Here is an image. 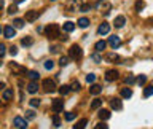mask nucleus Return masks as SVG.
<instances>
[{"label": "nucleus", "instance_id": "1", "mask_svg": "<svg viewBox=\"0 0 153 129\" xmlns=\"http://www.w3.org/2000/svg\"><path fill=\"white\" fill-rule=\"evenodd\" d=\"M45 33H46L48 38H56L57 35H61V29H59L57 24H50V26H46Z\"/></svg>", "mask_w": 153, "mask_h": 129}, {"label": "nucleus", "instance_id": "2", "mask_svg": "<svg viewBox=\"0 0 153 129\" xmlns=\"http://www.w3.org/2000/svg\"><path fill=\"white\" fill-rule=\"evenodd\" d=\"M96 8L99 10L101 13H104V15H108L112 10V3L108 2V0H97L96 2Z\"/></svg>", "mask_w": 153, "mask_h": 129}, {"label": "nucleus", "instance_id": "3", "mask_svg": "<svg viewBox=\"0 0 153 129\" xmlns=\"http://www.w3.org/2000/svg\"><path fill=\"white\" fill-rule=\"evenodd\" d=\"M83 56V50H81V46H78V45H73L72 48L69 50V57L70 59H80V57Z\"/></svg>", "mask_w": 153, "mask_h": 129}, {"label": "nucleus", "instance_id": "4", "mask_svg": "<svg viewBox=\"0 0 153 129\" xmlns=\"http://www.w3.org/2000/svg\"><path fill=\"white\" fill-rule=\"evenodd\" d=\"M42 86H43V91H45V93H53V91H56V83H54V80H51V78H45Z\"/></svg>", "mask_w": 153, "mask_h": 129}, {"label": "nucleus", "instance_id": "5", "mask_svg": "<svg viewBox=\"0 0 153 129\" xmlns=\"http://www.w3.org/2000/svg\"><path fill=\"white\" fill-rule=\"evenodd\" d=\"M51 105H53V112L54 113H59V112L64 110V99H53Z\"/></svg>", "mask_w": 153, "mask_h": 129}, {"label": "nucleus", "instance_id": "6", "mask_svg": "<svg viewBox=\"0 0 153 129\" xmlns=\"http://www.w3.org/2000/svg\"><path fill=\"white\" fill-rule=\"evenodd\" d=\"M16 27L15 26H6V27H3V37L5 38H13V37L16 35Z\"/></svg>", "mask_w": 153, "mask_h": 129}, {"label": "nucleus", "instance_id": "7", "mask_svg": "<svg viewBox=\"0 0 153 129\" xmlns=\"http://www.w3.org/2000/svg\"><path fill=\"white\" fill-rule=\"evenodd\" d=\"M13 126L18 128V129H24V128H27V120H24V118H21V116H16L15 120H13Z\"/></svg>", "mask_w": 153, "mask_h": 129}, {"label": "nucleus", "instance_id": "8", "mask_svg": "<svg viewBox=\"0 0 153 129\" xmlns=\"http://www.w3.org/2000/svg\"><path fill=\"white\" fill-rule=\"evenodd\" d=\"M105 61H107V62H113V64H120L121 57L118 56L117 53H108L107 56H105Z\"/></svg>", "mask_w": 153, "mask_h": 129}, {"label": "nucleus", "instance_id": "9", "mask_svg": "<svg viewBox=\"0 0 153 129\" xmlns=\"http://www.w3.org/2000/svg\"><path fill=\"white\" fill-rule=\"evenodd\" d=\"M37 18H38V13H37L35 10H29V11L26 13V16H24V19L27 22H34Z\"/></svg>", "mask_w": 153, "mask_h": 129}, {"label": "nucleus", "instance_id": "10", "mask_svg": "<svg viewBox=\"0 0 153 129\" xmlns=\"http://www.w3.org/2000/svg\"><path fill=\"white\" fill-rule=\"evenodd\" d=\"M118 77H120L118 70H107V72H105V80L107 81H115Z\"/></svg>", "mask_w": 153, "mask_h": 129}, {"label": "nucleus", "instance_id": "11", "mask_svg": "<svg viewBox=\"0 0 153 129\" xmlns=\"http://www.w3.org/2000/svg\"><path fill=\"white\" fill-rule=\"evenodd\" d=\"M108 45L112 46V48H118V46L121 45V40L118 35H110V38H108Z\"/></svg>", "mask_w": 153, "mask_h": 129}, {"label": "nucleus", "instance_id": "12", "mask_svg": "<svg viewBox=\"0 0 153 129\" xmlns=\"http://www.w3.org/2000/svg\"><path fill=\"white\" fill-rule=\"evenodd\" d=\"M27 91H29L30 94H35L37 91H38V83H37V80H30V83L27 84Z\"/></svg>", "mask_w": 153, "mask_h": 129}, {"label": "nucleus", "instance_id": "13", "mask_svg": "<svg viewBox=\"0 0 153 129\" xmlns=\"http://www.w3.org/2000/svg\"><path fill=\"white\" fill-rule=\"evenodd\" d=\"M110 107L113 108V110H121V108H123V102H121V99L115 97V99L110 100Z\"/></svg>", "mask_w": 153, "mask_h": 129}, {"label": "nucleus", "instance_id": "14", "mask_svg": "<svg viewBox=\"0 0 153 129\" xmlns=\"http://www.w3.org/2000/svg\"><path fill=\"white\" fill-rule=\"evenodd\" d=\"M108 30H110L108 22H102V24L97 27V33H99V35H105V33H108Z\"/></svg>", "mask_w": 153, "mask_h": 129}, {"label": "nucleus", "instance_id": "15", "mask_svg": "<svg viewBox=\"0 0 153 129\" xmlns=\"http://www.w3.org/2000/svg\"><path fill=\"white\" fill-rule=\"evenodd\" d=\"M124 22H126V19H124V16H117L115 18V21H113V24H115V27H123L124 26Z\"/></svg>", "mask_w": 153, "mask_h": 129}, {"label": "nucleus", "instance_id": "16", "mask_svg": "<svg viewBox=\"0 0 153 129\" xmlns=\"http://www.w3.org/2000/svg\"><path fill=\"white\" fill-rule=\"evenodd\" d=\"M99 93H102V86L101 84H93V86L89 88V94H93V96H97Z\"/></svg>", "mask_w": 153, "mask_h": 129}, {"label": "nucleus", "instance_id": "17", "mask_svg": "<svg viewBox=\"0 0 153 129\" xmlns=\"http://www.w3.org/2000/svg\"><path fill=\"white\" fill-rule=\"evenodd\" d=\"M112 116V113H110V112H108V110H105V108H102V110L99 112V118H101V120H108V118H110Z\"/></svg>", "mask_w": 153, "mask_h": 129}, {"label": "nucleus", "instance_id": "18", "mask_svg": "<svg viewBox=\"0 0 153 129\" xmlns=\"http://www.w3.org/2000/svg\"><path fill=\"white\" fill-rule=\"evenodd\" d=\"M105 46H107V42H104V40H99V42L94 45V48H96V51H104Z\"/></svg>", "mask_w": 153, "mask_h": 129}, {"label": "nucleus", "instance_id": "19", "mask_svg": "<svg viewBox=\"0 0 153 129\" xmlns=\"http://www.w3.org/2000/svg\"><path fill=\"white\" fill-rule=\"evenodd\" d=\"M131 96H132V89H129V88H123L121 89V97L123 99H129Z\"/></svg>", "mask_w": 153, "mask_h": 129}, {"label": "nucleus", "instance_id": "20", "mask_svg": "<svg viewBox=\"0 0 153 129\" xmlns=\"http://www.w3.org/2000/svg\"><path fill=\"white\" fill-rule=\"evenodd\" d=\"M21 45L22 46H32L34 45V38L32 37H24V38L21 40Z\"/></svg>", "mask_w": 153, "mask_h": 129}, {"label": "nucleus", "instance_id": "21", "mask_svg": "<svg viewBox=\"0 0 153 129\" xmlns=\"http://www.w3.org/2000/svg\"><path fill=\"white\" fill-rule=\"evenodd\" d=\"M70 91H72V86H69V84H62V86L59 88V93L62 94V96H66V94H69Z\"/></svg>", "mask_w": 153, "mask_h": 129}, {"label": "nucleus", "instance_id": "22", "mask_svg": "<svg viewBox=\"0 0 153 129\" xmlns=\"http://www.w3.org/2000/svg\"><path fill=\"white\" fill-rule=\"evenodd\" d=\"M78 26H80L81 29H86V27L89 26V19L88 18H80L78 19Z\"/></svg>", "mask_w": 153, "mask_h": 129}, {"label": "nucleus", "instance_id": "23", "mask_svg": "<svg viewBox=\"0 0 153 129\" xmlns=\"http://www.w3.org/2000/svg\"><path fill=\"white\" fill-rule=\"evenodd\" d=\"M64 30H66V32H72L73 29H75V22H64V27H62Z\"/></svg>", "mask_w": 153, "mask_h": 129}, {"label": "nucleus", "instance_id": "24", "mask_svg": "<svg viewBox=\"0 0 153 129\" xmlns=\"http://www.w3.org/2000/svg\"><path fill=\"white\" fill-rule=\"evenodd\" d=\"M13 26H15L16 29H21V27H24V19H19V18H16L15 21H13Z\"/></svg>", "mask_w": 153, "mask_h": 129}, {"label": "nucleus", "instance_id": "25", "mask_svg": "<svg viewBox=\"0 0 153 129\" xmlns=\"http://www.w3.org/2000/svg\"><path fill=\"white\" fill-rule=\"evenodd\" d=\"M27 77H29V80H38V78H40V73L35 72V70H30V72L27 73Z\"/></svg>", "mask_w": 153, "mask_h": 129}, {"label": "nucleus", "instance_id": "26", "mask_svg": "<svg viewBox=\"0 0 153 129\" xmlns=\"http://www.w3.org/2000/svg\"><path fill=\"white\" fill-rule=\"evenodd\" d=\"M86 124H88V120H85V118H83V120H80L73 128H75V129H83V128H86Z\"/></svg>", "mask_w": 153, "mask_h": 129}, {"label": "nucleus", "instance_id": "27", "mask_svg": "<svg viewBox=\"0 0 153 129\" xmlns=\"http://www.w3.org/2000/svg\"><path fill=\"white\" fill-rule=\"evenodd\" d=\"M3 99H5V100H10V99H11V97H13V89H5V91H3Z\"/></svg>", "mask_w": 153, "mask_h": 129}, {"label": "nucleus", "instance_id": "28", "mask_svg": "<svg viewBox=\"0 0 153 129\" xmlns=\"http://www.w3.org/2000/svg\"><path fill=\"white\" fill-rule=\"evenodd\" d=\"M102 105V99H94L93 102H91V108H93V110H96V108H99Z\"/></svg>", "mask_w": 153, "mask_h": 129}, {"label": "nucleus", "instance_id": "29", "mask_svg": "<svg viewBox=\"0 0 153 129\" xmlns=\"http://www.w3.org/2000/svg\"><path fill=\"white\" fill-rule=\"evenodd\" d=\"M144 96L145 97H150V96H153V86H147L144 89Z\"/></svg>", "mask_w": 153, "mask_h": 129}, {"label": "nucleus", "instance_id": "30", "mask_svg": "<svg viewBox=\"0 0 153 129\" xmlns=\"http://www.w3.org/2000/svg\"><path fill=\"white\" fill-rule=\"evenodd\" d=\"M91 59H93L94 62H97V64H99V62H102V56H101L99 53H94V54H91Z\"/></svg>", "mask_w": 153, "mask_h": 129}, {"label": "nucleus", "instance_id": "31", "mask_svg": "<svg viewBox=\"0 0 153 129\" xmlns=\"http://www.w3.org/2000/svg\"><path fill=\"white\" fill-rule=\"evenodd\" d=\"M53 124H54L56 128H59V126H61V120H59V116H57V113H54V115H53Z\"/></svg>", "mask_w": 153, "mask_h": 129}, {"label": "nucleus", "instance_id": "32", "mask_svg": "<svg viewBox=\"0 0 153 129\" xmlns=\"http://www.w3.org/2000/svg\"><path fill=\"white\" fill-rule=\"evenodd\" d=\"M16 11H18V3H15V5H10V6H8V13H10V15H15Z\"/></svg>", "mask_w": 153, "mask_h": 129}, {"label": "nucleus", "instance_id": "33", "mask_svg": "<svg viewBox=\"0 0 153 129\" xmlns=\"http://www.w3.org/2000/svg\"><path fill=\"white\" fill-rule=\"evenodd\" d=\"M10 67H11L13 70H16V72H24V69H22V67H19L18 64H15V62H11V64H10Z\"/></svg>", "mask_w": 153, "mask_h": 129}, {"label": "nucleus", "instance_id": "34", "mask_svg": "<svg viewBox=\"0 0 153 129\" xmlns=\"http://www.w3.org/2000/svg\"><path fill=\"white\" fill-rule=\"evenodd\" d=\"M136 81H137L139 84H144L145 81H147V77H145V75H139L137 78H136Z\"/></svg>", "mask_w": 153, "mask_h": 129}, {"label": "nucleus", "instance_id": "35", "mask_svg": "<svg viewBox=\"0 0 153 129\" xmlns=\"http://www.w3.org/2000/svg\"><path fill=\"white\" fill-rule=\"evenodd\" d=\"M53 67H54V62H53V61H45V69L46 70H51V69H53Z\"/></svg>", "mask_w": 153, "mask_h": 129}, {"label": "nucleus", "instance_id": "36", "mask_svg": "<svg viewBox=\"0 0 153 129\" xmlns=\"http://www.w3.org/2000/svg\"><path fill=\"white\" fill-rule=\"evenodd\" d=\"M89 10H91V5H89V3H85V5L80 6V11H83V13L89 11Z\"/></svg>", "mask_w": 153, "mask_h": 129}, {"label": "nucleus", "instance_id": "37", "mask_svg": "<svg viewBox=\"0 0 153 129\" xmlns=\"http://www.w3.org/2000/svg\"><path fill=\"white\" fill-rule=\"evenodd\" d=\"M59 64H61V66H67V64H69V57H67V56H62V57H61V59H59Z\"/></svg>", "mask_w": 153, "mask_h": 129}, {"label": "nucleus", "instance_id": "38", "mask_svg": "<svg viewBox=\"0 0 153 129\" xmlns=\"http://www.w3.org/2000/svg\"><path fill=\"white\" fill-rule=\"evenodd\" d=\"M86 81H88V83H94V81H96V75H94V73L86 75Z\"/></svg>", "mask_w": 153, "mask_h": 129}, {"label": "nucleus", "instance_id": "39", "mask_svg": "<svg viewBox=\"0 0 153 129\" xmlns=\"http://www.w3.org/2000/svg\"><path fill=\"white\" fill-rule=\"evenodd\" d=\"M73 118H75V113H73V112H67L66 113V120L67 121H72Z\"/></svg>", "mask_w": 153, "mask_h": 129}, {"label": "nucleus", "instance_id": "40", "mask_svg": "<svg viewBox=\"0 0 153 129\" xmlns=\"http://www.w3.org/2000/svg\"><path fill=\"white\" fill-rule=\"evenodd\" d=\"M26 118H27V120H34V118H35V112L29 110V112L26 113Z\"/></svg>", "mask_w": 153, "mask_h": 129}, {"label": "nucleus", "instance_id": "41", "mask_svg": "<svg viewBox=\"0 0 153 129\" xmlns=\"http://www.w3.org/2000/svg\"><path fill=\"white\" fill-rule=\"evenodd\" d=\"M5 53H6V46L3 45V43H0V57L5 56Z\"/></svg>", "mask_w": 153, "mask_h": 129}, {"label": "nucleus", "instance_id": "42", "mask_svg": "<svg viewBox=\"0 0 153 129\" xmlns=\"http://www.w3.org/2000/svg\"><path fill=\"white\" fill-rule=\"evenodd\" d=\"M134 81H136V78L132 77V75L126 77V84H134Z\"/></svg>", "mask_w": 153, "mask_h": 129}, {"label": "nucleus", "instance_id": "43", "mask_svg": "<svg viewBox=\"0 0 153 129\" xmlns=\"http://www.w3.org/2000/svg\"><path fill=\"white\" fill-rule=\"evenodd\" d=\"M30 105H32V107H38V105H40V99H30Z\"/></svg>", "mask_w": 153, "mask_h": 129}, {"label": "nucleus", "instance_id": "44", "mask_svg": "<svg viewBox=\"0 0 153 129\" xmlns=\"http://www.w3.org/2000/svg\"><path fill=\"white\" fill-rule=\"evenodd\" d=\"M10 54L16 56V54H18V48H16V46H10Z\"/></svg>", "mask_w": 153, "mask_h": 129}, {"label": "nucleus", "instance_id": "45", "mask_svg": "<svg viewBox=\"0 0 153 129\" xmlns=\"http://www.w3.org/2000/svg\"><path fill=\"white\" fill-rule=\"evenodd\" d=\"M72 89H73V91H78V89H80V83H78V81H75V83L72 84Z\"/></svg>", "mask_w": 153, "mask_h": 129}, {"label": "nucleus", "instance_id": "46", "mask_svg": "<svg viewBox=\"0 0 153 129\" xmlns=\"http://www.w3.org/2000/svg\"><path fill=\"white\" fill-rule=\"evenodd\" d=\"M136 8H137L139 11H140V8H144V2H140V0H139V2H137V5H136Z\"/></svg>", "mask_w": 153, "mask_h": 129}, {"label": "nucleus", "instance_id": "47", "mask_svg": "<svg viewBox=\"0 0 153 129\" xmlns=\"http://www.w3.org/2000/svg\"><path fill=\"white\" fill-rule=\"evenodd\" d=\"M107 129V124H104V123H101V124H97V126H96V129Z\"/></svg>", "mask_w": 153, "mask_h": 129}, {"label": "nucleus", "instance_id": "48", "mask_svg": "<svg viewBox=\"0 0 153 129\" xmlns=\"http://www.w3.org/2000/svg\"><path fill=\"white\" fill-rule=\"evenodd\" d=\"M51 51H53V53H59L61 48H59V46H53V48H51Z\"/></svg>", "mask_w": 153, "mask_h": 129}, {"label": "nucleus", "instance_id": "49", "mask_svg": "<svg viewBox=\"0 0 153 129\" xmlns=\"http://www.w3.org/2000/svg\"><path fill=\"white\" fill-rule=\"evenodd\" d=\"M24 0H15V3H22Z\"/></svg>", "mask_w": 153, "mask_h": 129}, {"label": "nucleus", "instance_id": "50", "mask_svg": "<svg viewBox=\"0 0 153 129\" xmlns=\"http://www.w3.org/2000/svg\"><path fill=\"white\" fill-rule=\"evenodd\" d=\"M3 86H5V84H3V83H0V89H3Z\"/></svg>", "mask_w": 153, "mask_h": 129}, {"label": "nucleus", "instance_id": "51", "mask_svg": "<svg viewBox=\"0 0 153 129\" xmlns=\"http://www.w3.org/2000/svg\"><path fill=\"white\" fill-rule=\"evenodd\" d=\"M2 6H3V0H0V8H2Z\"/></svg>", "mask_w": 153, "mask_h": 129}, {"label": "nucleus", "instance_id": "52", "mask_svg": "<svg viewBox=\"0 0 153 129\" xmlns=\"http://www.w3.org/2000/svg\"><path fill=\"white\" fill-rule=\"evenodd\" d=\"M148 22H150V24L153 26V18H152V19H150V21H148Z\"/></svg>", "mask_w": 153, "mask_h": 129}, {"label": "nucleus", "instance_id": "53", "mask_svg": "<svg viewBox=\"0 0 153 129\" xmlns=\"http://www.w3.org/2000/svg\"><path fill=\"white\" fill-rule=\"evenodd\" d=\"M2 32H3V27H2V26H0V33H2Z\"/></svg>", "mask_w": 153, "mask_h": 129}, {"label": "nucleus", "instance_id": "54", "mask_svg": "<svg viewBox=\"0 0 153 129\" xmlns=\"http://www.w3.org/2000/svg\"><path fill=\"white\" fill-rule=\"evenodd\" d=\"M0 15H2V8H0Z\"/></svg>", "mask_w": 153, "mask_h": 129}, {"label": "nucleus", "instance_id": "55", "mask_svg": "<svg viewBox=\"0 0 153 129\" xmlns=\"http://www.w3.org/2000/svg\"><path fill=\"white\" fill-rule=\"evenodd\" d=\"M51 2H56V0H51Z\"/></svg>", "mask_w": 153, "mask_h": 129}]
</instances>
